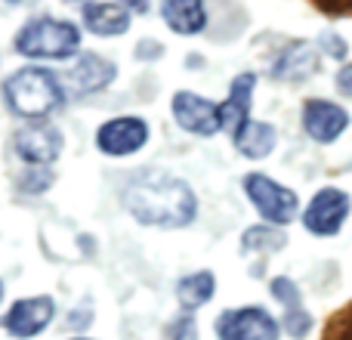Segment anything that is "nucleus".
<instances>
[{"mask_svg":"<svg viewBox=\"0 0 352 340\" xmlns=\"http://www.w3.org/2000/svg\"><path fill=\"white\" fill-rule=\"evenodd\" d=\"M3 99L6 109L16 118L43 121L47 115H53V111H59L65 105L68 93L62 78L56 72H50V68H22V72L6 78Z\"/></svg>","mask_w":352,"mask_h":340,"instance_id":"nucleus-2","label":"nucleus"},{"mask_svg":"<svg viewBox=\"0 0 352 340\" xmlns=\"http://www.w3.org/2000/svg\"><path fill=\"white\" fill-rule=\"evenodd\" d=\"M244 195L250 198V204L256 207L263 220L269 226H287L300 217V198L294 189L275 182L266 173H248L244 176Z\"/></svg>","mask_w":352,"mask_h":340,"instance_id":"nucleus-4","label":"nucleus"},{"mask_svg":"<svg viewBox=\"0 0 352 340\" xmlns=\"http://www.w3.org/2000/svg\"><path fill=\"white\" fill-rule=\"evenodd\" d=\"M6 3H22V0H6Z\"/></svg>","mask_w":352,"mask_h":340,"instance_id":"nucleus-27","label":"nucleus"},{"mask_svg":"<svg viewBox=\"0 0 352 340\" xmlns=\"http://www.w3.org/2000/svg\"><path fill=\"white\" fill-rule=\"evenodd\" d=\"M173 121L186 134H195V136H213L223 130L219 127V105L188 90H179L173 96Z\"/></svg>","mask_w":352,"mask_h":340,"instance_id":"nucleus-10","label":"nucleus"},{"mask_svg":"<svg viewBox=\"0 0 352 340\" xmlns=\"http://www.w3.org/2000/svg\"><path fill=\"white\" fill-rule=\"evenodd\" d=\"M164 25L176 34H201L207 25L204 0H161Z\"/></svg>","mask_w":352,"mask_h":340,"instance_id":"nucleus-14","label":"nucleus"},{"mask_svg":"<svg viewBox=\"0 0 352 340\" xmlns=\"http://www.w3.org/2000/svg\"><path fill=\"white\" fill-rule=\"evenodd\" d=\"M148 136H152V130L142 118H111L96 130V146L105 155L124 158V155L140 152L148 142Z\"/></svg>","mask_w":352,"mask_h":340,"instance_id":"nucleus-9","label":"nucleus"},{"mask_svg":"<svg viewBox=\"0 0 352 340\" xmlns=\"http://www.w3.org/2000/svg\"><path fill=\"white\" fill-rule=\"evenodd\" d=\"M337 90H340L343 96L352 99V62H349V65H343L340 72H337Z\"/></svg>","mask_w":352,"mask_h":340,"instance_id":"nucleus-24","label":"nucleus"},{"mask_svg":"<svg viewBox=\"0 0 352 340\" xmlns=\"http://www.w3.org/2000/svg\"><path fill=\"white\" fill-rule=\"evenodd\" d=\"M316 72H318L316 50H312L306 41H297V43H291V47H287L285 53L278 56V62H275V68H272V78L275 81H291V84H297V81L312 78Z\"/></svg>","mask_w":352,"mask_h":340,"instance_id":"nucleus-15","label":"nucleus"},{"mask_svg":"<svg viewBox=\"0 0 352 340\" xmlns=\"http://www.w3.org/2000/svg\"><path fill=\"white\" fill-rule=\"evenodd\" d=\"M115 74L118 72L109 59H102V56H96V53H84L72 68H68L65 93H72L74 99H84V96H90V93L105 90V87L115 81Z\"/></svg>","mask_w":352,"mask_h":340,"instance_id":"nucleus-12","label":"nucleus"},{"mask_svg":"<svg viewBox=\"0 0 352 340\" xmlns=\"http://www.w3.org/2000/svg\"><path fill=\"white\" fill-rule=\"evenodd\" d=\"M232 142H235V149L244 155V158H250V161H263V158H269V155L275 152L278 134H275L272 124H266V121H254V118H250V121L244 124V127L238 130L235 136H232Z\"/></svg>","mask_w":352,"mask_h":340,"instance_id":"nucleus-16","label":"nucleus"},{"mask_svg":"<svg viewBox=\"0 0 352 340\" xmlns=\"http://www.w3.org/2000/svg\"><path fill=\"white\" fill-rule=\"evenodd\" d=\"M84 25L87 31H93L99 37H115L130 28V12L127 6H118V3H87Z\"/></svg>","mask_w":352,"mask_h":340,"instance_id":"nucleus-17","label":"nucleus"},{"mask_svg":"<svg viewBox=\"0 0 352 340\" xmlns=\"http://www.w3.org/2000/svg\"><path fill=\"white\" fill-rule=\"evenodd\" d=\"M16 50L28 59H72L80 50V28L65 19H31L16 34Z\"/></svg>","mask_w":352,"mask_h":340,"instance_id":"nucleus-3","label":"nucleus"},{"mask_svg":"<svg viewBox=\"0 0 352 340\" xmlns=\"http://www.w3.org/2000/svg\"><path fill=\"white\" fill-rule=\"evenodd\" d=\"M0 304H3V281H0Z\"/></svg>","mask_w":352,"mask_h":340,"instance_id":"nucleus-26","label":"nucleus"},{"mask_svg":"<svg viewBox=\"0 0 352 340\" xmlns=\"http://www.w3.org/2000/svg\"><path fill=\"white\" fill-rule=\"evenodd\" d=\"M213 328H217L219 340H278L281 337V325L263 306L226 310Z\"/></svg>","mask_w":352,"mask_h":340,"instance_id":"nucleus-6","label":"nucleus"},{"mask_svg":"<svg viewBox=\"0 0 352 340\" xmlns=\"http://www.w3.org/2000/svg\"><path fill=\"white\" fill-rule=\"evenodd\" d=\"M287 244V235L275 226H250L241 235V251L244 254H275Z\"/></svg>","mask_w":352,"mask_h":340,"instance_id":"nucleus-19","label":"nucleus"},{"mask_svg":"<svg viewBox=\"0 0 352 340\" xmlns=\"http://www.w3.org/2000/svg\"><path fill=\"white\" fill-rule=\"evenodd\" d=\"M318 47L324 50V56H331V59H337V62H343L346 59V53H349V43L343 41L337 31H324L322 41H318Z\"/></svg>","mask_w":352,"mask_h":340,"instance_id":"nucleus-22","label":"nucleus"},{"mask_svg":"<svg viewBox=\"0 0 352 340\" xmlns=\"http://www.w3.org/2000/svg\"><path fill=\"white\" fill-rule=\"evenodd\" d=\"M53 297H25L12 304V310L3 316V328L16 340H31L53 322Z\"/></svg>","mask_w":352,"mask_h":340,"instance_id":"nucleus-11","label":"nucleus"},{"mask_svg":"<svg viewBox=\"0 0 352 340\" xmlns=\"http://www.w3.org/2000/svg\"><path fill=\"white\" fill-rule=\"evenodd\" d=\"M78 340H80V337H78Z\"/></svg>","mask_w":352,"mask_h":340,"instance_id":"nucleus-28","label":"nucleus"},{"mask_svg":"<svg viewBox=\"0 0 352 340\" xmlns=\"http://www.w3.org/2000/svg\"><path fill=\"white\" fill-rule=\"evenodd\" d=\"M349 211H352V198L343 189L337 186L318 189L303 211V226L316 238H331L343 229V223L349 220Z\"/></svg>","mask_w":352,"mask_h":340,"instance_id":"nucleus-5","label":"nucleus"},{"mask_svg":"<svg viewBox=\"0 0 352 340\" xmlns=\"http://www.w3.org/2000/svg\"><path fill=\"white\" fill-rule=\"evenodd\" d=\"M121 6H127L133 12H148V0H121Z\"/></svg>","mask_w":352,"mask_h":340,"instance_id":"nucleus-25","label":"nucleus"},{"mask_svg":"<svg viewBox=\"0 0 352 340\" xmlns=\"http://www.w3.org/2000/svg\"><path fill=\"white\" fill-rule=\"evenodd\" d=\"M213 291H217L213 273L201 269V273H192V275H186V279H179V285H176V300H179V306L186 312H192V310H201L204 304H210Z\"/></svg>","mask_w":352,"mask_h":340,"instance_id":"nucleus-18","label":"nucleus"},{"mask_svg":"<svg viewBox=\"0 0 352 340\" xmlns=\"http://www.w3.org/2000/svg\"><path fill=\"white\" fill-rule=\"evenodd\" d=\"M281 328H285L294 340H303L306 334H309V328H312V316L303 310V306H297V310H285Z\"/></svg>","mask_w":352,"mask_h":340,"instance_id":"nucleus-20","label":"nucleus"},{"mask_svg":"<svg viewBox=\"0 0 352 340\" xmlns=\"http://www.w3.org/2000/svg\"><path fill=\"white\" fill-rule=\"evenodd\" d=\"M16 155L31 170H47L62 155V130L47 121H31L16 134Z\"/></svg>","mask_w":352,"mask_h":340,"instance_id":"nucleus-7","label":"nucleus"},{"mask_svg":"<svg viewBox=\"0 0 352 340\" xmlns=\"http://www.w3.org/2000/svg\"><path fill=\"white\" fill-rule=\"evenodd\" d=\"M272 297L278 300L285 310H297V306H303L300 304V288L294 285L291 279H285V275H281V279H272Z\"/></svg>","mask_w":352,"mask_h":340,"instance_id":"nucleus-21","label":"nucleus"},{"mask_svg":"<svg viewBox=\"0 0 352 340\" xmlns=\"http://www.w3.org/2000/svg\"><path fill=\"white\" fill-rule=\"evenodd\" d=\"M254 90H256V74L244 72L232 81L229 87V99L219 105V127L229 136H235L244 124L250 121V103H254Z\"/></svg>","mask_w":352,"mask_h":340,"instance_id":"nucleus-13","label":"nucleus"},{"mask_svg":"<svg viewBox=\"0 0 352 340\" xmlns=\"http://www.w3.org/2000/svg\"><path fill=\"white\" fill-rule=\"evenodd\" d=\"M124 207L142 226L182 229L198 217V198L192 186L167 170H142L124 189Z\"/></svg>","mask_w":352,"mask_h":340,"instance_id":"nucleus-1","label":"nucleus"},{"mask_svg":"<svg viewBox=\"0 0 352 340\" xmlns=\"http://www.w3.org/2000/svg\"><path fill=\"white\" fill-rule=\"evenodd\" d=\"M195 337H198L195 316H192V312H182V316L170 325V340H195Z\"/></svg>","mask_w":352,"mask_h":340,"instance_id":"nucleus-23","label":"nucleus"},{"mask_svg":"<svg viewBox=\"0 0 352 340\" xmlns=\"http://www.w3.org/2000/svg\"><path fill=\"white\" fill-rule=\"evenodd\" d=\"M349 127V111L331 99H309L303 105V130L312 142L331 146L337 142Z\"/></svg>","mask_w":352,"mask_h":340,"instance_id":"nucleus-8","label":"nucleus"}]
</instances>
